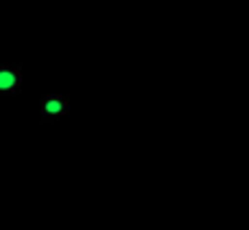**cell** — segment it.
Instances as JSON below:
<instances>
[{
	"label": "cell",
	"mask_w": 249,
	"mask_h": 230,
	"mask_svg": "<svg viewBox=\"0 0 249 230\" xmlns=\"http://www.w3.org/2000/svg\"><path fill=\"white\" fill-rule=\"evenodd\" d=\"M70 112V101L64 95H48L42 96V103H39V114H42L44 121H55V118L64 116Z\"/></svg>",
	"instance_id": "6da1fadb"
},
{
	"label": "cell",
	"mask_w": 249,
	"mask_h": 230,
	"mask_svg": "<svg viewBox=\"0 0 249 230\" xmlns=\"http://www.w3.org/2000/svg\"><path fill=\"white\" fill-rule=\"evenodd\" d=\"M22 70L18 66H9V64H0V95H20L22 92Z\"/></svg>",
	"instance_id": "7a4b0ae2"
}]
</instances>
